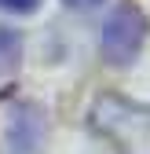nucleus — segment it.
I'll return each mask as SVG.
<instances>
[{"mask_svg": "<svg viewBox=\"0 0 150 154\" xmlns=\"http://www.w3.org/2000/svg\"><path fill=\"white\" fill-rule=\"evenodd\" d=\"M88 125L117 154H150V103L103 92L88 110Z\"/></svg>", "mask_w": 150, "mask_h": 154, "instance_id": "f257e3e1", "label": "nucleus"}, {"mask_svg": "<svg viewBox=\"0 0 150 154\" xmlns=\"http://www.w3.org/2000/svg\"><path fill=\"white\" fill-rule=\"evenodd\" d=\"M146 15L132 4V0H124V4H117L114 11H110V18L103 22V55L106 63L114 66H128L139 55L143 41H146Z\"/></svg>", "mask_w": 150, "mask_h": 154, "instance_id": "f03ea898", "label": "nucleus"}, {"mask_svg": "<svg viewBox=\"0 0 150 154\" xmlns=\"http://www.w3.org/2000/svg\"><path fill=\"white\" fill-rule=\"evenodd\" d=\"M40 128H44L40 110L29 106V103H26V106H18V110H15V121H11V128H8L11 154H33L37 143H40Z\"/></svg>", "mask_w": 150, "mask_h": 154, "instance_id": "7ed1b4c3", "label": "nucleus"}, {"mask_svg": "<svg viewBox=\"0 0 150 154\" xmlns=\"http://www.w3.org/2000/svg\"><path fill=\"white\" fill-rule=\"evenodd\" d=\"M18 59H22V37L15 29H8V26H0V77L15 73Z\"/></svg>", "mask_w": 150, "mask_h": 154, "instance_id": "20e7f679", "label": "nucleus"}, {"mask_svg": "<svg viewBox=\"0 0 150 154\" xmlns=\"http://www.w3.org/2000/svg\"><path fill=\"white\" fill-rule=\"evenodd\" d=\"M40 0H0V11H11V15H29L37 11Z\"/></svg>", "mask_w": 150, "mask_h": 154, "instance_id": "39448f33", "label": "nucleus"}, {"mask_svg": "<svg viewBox=\"0 0 150 154\" xmlns=\"http://www.w3.org/2000/svg\"><path fill=\"white\" fill-rule=\"evenodd\" d=\"M62 4H66V8H95L99 0H62Z\"/></svg>", "mask_w": 150, "mask_h": 154, "instance_id": "423d86ee", "label": "nucleus"}]
</instances>
